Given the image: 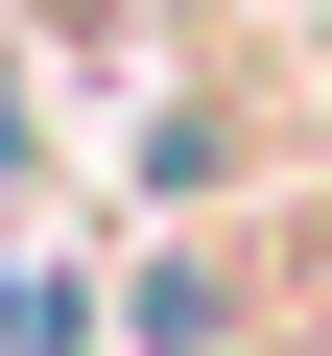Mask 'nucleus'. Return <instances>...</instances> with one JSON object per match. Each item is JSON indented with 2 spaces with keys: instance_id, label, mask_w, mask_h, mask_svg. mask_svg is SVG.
<instances>
[{
  "instance_id": "obj_1",
  "label": "nucleus",
  "mask_w": 332,
  "mask_h": 356,
  "mask_svg": "<svg viewBox=\"0 0 332 356\" xmlns=\"http://www.w3.org/2000/svg\"><path fill=\"white\" fill-rule=\"evenodd\" d=\"M0 356H72V285H0Z\"/></svg>"
}]
</instances>
